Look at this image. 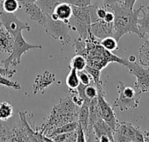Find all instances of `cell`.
<instances>
[{
  "instance_id": "cell-3",
  "label": "cell",
  "mask_w": 149,
  "mask_h": 142,
  "mask_svg": "<svg viewBox=\"0 0 149 142\" xmlns=\"http://www.w3.org/2000/svg\"><path fill=\"white\" fill-rule=\"evenodd\" d=\"M72 7V15L68 20L72 30L77 31L81 39H86L91 34V5L86 7Z\"/></svg>"
},
{
  "instance_id": "cell-1",
  "label": "cell",
  "mask_w": 149,
  "mask_h": 142,
  "mask_svg": "<svg viewBox=\"0 0 149 142\" xmlns=\"http://www.w3.org/2000/svg\"><path fill=\"white\" fill-rule=\"evenodd\" d=\"M73 48L76 55H81L86 58L88 66L100 70L104 69L112 62L123 66L125 61V58H121L106 49L100 44V40L97 39L92 33L86 39H81L80 37L76 39Z\"/></svg>"
},
{
  "instance_id": "cell-9",
  "label": "cell",
  "mask_w": 149,
  "mask_h": 142,
  "mask_svg": "<svg viewBox=\"0 0 149 142\" xmlns=\"http://www.w3.org/2000/svg\"><path fill=\"white\" fill-rule=\"evenodd\" d=\"M98 89L97 95V102H98V110L100 116L113 129L116 128V124L118 120L116 119L115 113L113 110V107L111 106L106 101V93L103 89V84L96 86Z\"/></svg>"
},
{
  "instance_id": "cell-26",
  "label": "cell",
  "mask_w": 149,
  "mask_h": 142,
  "mask_svg": "<svg viewBox=\"0 0 149 142\" xmlns=\"http://www.w3.org/2000/svg\"><path fill=\"white\" fill-rule=\"evenodd\" d=\"M52 141L57 142H77V131L61 134L52 138Z\"/></svg>"
},
{
  "instance_id": "cell-2",
  "label": "cell",
  "mask_w": 149,
  "mask_h": 142,
  "mask_svg": "<svg viewBox=\"0 0 149 142\" xmlns=\"http://www.w3.org/2000/svg\"><path fill=\"white\" fill-rule=\"evenodd\" d=\"M143 8V6H141L136 10H132L122 6L120 3H115L107 8L114 14L113 37H114L118 43L120 38L127 33H134L140 38H143L138 24L139 17Z\"/></svg>"
},
{
  "instance_id": "cell-27",
  "label": "cell",
  "mask_w": 149,
  "mask_h": 142,
  "mask_svg": "<svg viewBox=\"0 0 149 142\" xmlns=\"http://www.w3.org/2000/svg\"><path fill=\"white\" fill-rule=\"evenodd\" d=\"M100 44L107 50L113 52L119 49L118 46V42L116 41V39L113 36H108L106 37L102 40H100Z\"/></svg>"
},
{
  "instance_id": "cell-30",
  "label": "cell",
  "mask_w": 149,
  "mask_h": 142,
  "mask_svg": "<svg viewBox=\"0 0 149 142\" xmlns=\"http://www.w3.org/2000/svg\"><path fill=\"white\" fill-rule=\"evenodd\" d=\"M0 85H2L3 87H7V88H11L16 90H20L22 88V86L20 83H18L17 82L10 81V80L7 79V77L1 75H0Z\"/></svg>"
},
{
  "instance_id": "cell-32",
  "label": "cell",
  "mask_w": 149,
  "mask_h": 142,
  "mask_svg": "<svg viewBox=\"0 0 149 142\" xmlns=\"http://www.w3.org/2000/svg\"><path fill=\"white\" fill-rule=\"evenodd\" d=\"M58 3H66L72 6L86 7L92 4V0H58Z\"/></svg>"
},
{
  "instance_id": "cell-24",
  "label": "cell",
  "mask_w": 149,
  "mask_h": 142,
  "mask_svg": "<svg viewBox=\"0 0 149 142\" xmlns=\"http://www.w3.org/2000/svg\"><path fill=\"white\" fill-rule=\"evenodd\" d=\"M13 116V106L9 102L0 103V121H7Z\"/></svg>"
},
{
  "instance_id": "cell-37",
  "label": "cell",
  "mask_w": 149,
  "mask_h": 142,
  "mask_svg": "<svg viewBox=\"0 0 149 142\" xmlns=\"http://www.w3.org/2000/svg\"><path fill=\"white\" fill-rule=\"evenodd\" d=\"M103 20L105 22H107V23H113V21H114V14H113V12L107 10V14H106Z\"/></svg>"
},
{
  "instance_id": "cell-31",
  "label": "cell",
  "mask_w": 149,
  "mask_h": 142,
  "mask_svg": "<svg viewBox=\"0 0 149 142\" xmlns=\"http://www.w3.org/2000/svg\"><path fill=\"white\" fill-rule=\"evenodd\" d=\"M85 95L89 100H92V99L97 97L98 89H97L95 84L93 83V82L92 83H90L89 85L86 86V88H85Z\"/></svg>"
},
{
  "instance_id": "cell-28",
  "label": "cell",
  "mask_w": 149,
  "mask_h": 142,
  "mask_svg": "<svg viewBox=\"0 0 149 142\" xmlns=\"http://www.w3.org/2000/svg\"><path fill=\"white\" fill-rule=\"evenodd\" d=\"M21 7L17 0H3V10L8 13H14Z\"/></svg>"
},
{
  "instance_id": "cell-44",
  "label": "cell",
  "mask_w": 149,
  "mask_h": 142,
  "mask_svg": "<svg viewBox=\"0 0 149 142\" xmlns=\"http://www.w3.org/2000/svg\"><path fill=\"white\" fill-rule=\"evenodd\" d=\"M147 9H149V4L148 5V7H147Z\"/></svg>"
},
{
  "instance_id": "cell-10",
  "label": "cell",
  "mask_w": 149,
  "mask_h": 142,
  "mask_svg": "<svg viewBox=\"0 0 149 142\" xmlns=\"http://www.w3.org/2000/svg\"><path fill=\"white\" fill-rule=\"evenodd\" d=\"M123 66L129 70L131 75H134L136 77L134 87L140 89L142 93L149 92V69H145L136 62H131L127 59H125Z\"/></svg>"
},
{
  "instance_id": "cell-19",
  "label": "cell",
  "mask_w": 149,
  "mask_h": 142,
  "mask_svg": "<svg viewBox=\"0 0 149 142\" xmlns=\"http://www.w3.org/2000/svg\"><path fill=\"white\" fill-rule=\"evenodd\" d=\"M79 122L78 121H72V122H69L66 123L65 125H62L60 127H58L56 128H54L49 134H48V138L52 139V137H54L55 135L58 134H65V133H70L72 131H75L78 128Z\"/></svg>"
},
{
  "instance_id": "cell-18",
  "label": "cell",
  "mask_w": 149,
  "mask_h": 142,
  "mask_svg": "<svg viewBox=\"0 0 149 142\" xmlns=\"http://www.w3.org/2000/svg\"><path fill=\"white\" fill-rule=\"evenodd\" d=\"M91 100H85L83 104L79 107V115H78V122L81 125L85 132L88 127V120H89V104Z\"/></svg>"
},
{
  "instance_id": "cell-43",
  "label": "cell",
  "mask_w": 149,
  "mask_h": 142,
  "mask_svg": "<svg viewBox=\"0 0 149 142\" xmlns=\"http://www.w3.org/2000/svg\"><path fill=\"white\" fill-rule=\"evenodd\" d=\"M143 133H144V135H145V136H147V137H148L149 138V131H144Z\"/></svg>"
},
{
  "instance_id": "cell-42",
  "label": "cell",
  "mask_w": 149,
  "mask_h": 142,
  "mask_svg": "<svg viewBox=\"0 0 149 142\" xmlns=\"http://www.w3.org/2000/svg\"><path fill=\"white\" fill-rule=\"evenodd\" d=\"M3 0H0V13L3 11Z\"/></svg>"
},
{
  "instance_id": "cell-20",
  "label": "cell",
  "mask_w": 149,
  "mask_h": 142,
  "mask_svg": "<svg viewBox=\"0 0 149 142\" xmlns=\"http://www.w3.org/2000/svg\"><path fill=\"white\" fill-rule=\"evenodd\" d=\"M138 24L143 37L147 33L149 34V9L147 10H144V8L142 9L139 17Z\"/></svg>"
},
{
  "instance_id": "cell-40",
  "label": "cell",
  "mask_w": 149,
  "mask_h": 142,
  "mask_svg": "<svg viewBox=\"0 0 149 142\" xmlns=\"http://www.w3.org/2000/svg\"><path fill=\"white\" fill-rule=\"evenodd\" d=\"M20 4H23V3H35L37 0H17Z\"/></svg>"
},
{
  "instance_id": "cell-35",
  "label": "cell",
  "mask_w": 149,
  "mask_h": 142,
  "mask_svg": "<svg viewBox=\"0 0 149 142\" xmlns=\"http://www.w3.org/2000/svg\"><path fill=\"white\" fill-rule=\"evenodd\" d=\"M16 70L15 69H10L8 68H3L0 66V75H3L7 78H11L15 74H16Z\"/></svg>"
},
{
  "instance_id": "cell-7",
  "label": "cell",
  "mask_w": 149,
  "mask_h": 142,
  "mask_svg": "<svg viewBox=\"0 0 149 142\" xmlns=\"http://www.w3.org/2000/svg\"><path fill=\"white\" fill-rule=\"evenodd\" d=\"M0 141H28L20 120L17 121H0Z\"/></svg>"
},
{
  "instance_id": "cell-29",
  "label": "cell",
  "mask_w": 149,
  "mask_h": 142,
  "mask_svg": "<svg viewBox=\"0 0 149 142\" xmlns=\"http://www.w3.org/2000/svg\"><path fill=\"white\" fill-rule=\"evenodd\" d=\"M85 69L91 75V77L93 79V82L95 84V86H98V85L102 84V81L100 79V77H101V70L97 69H94V68L90 67L88 65H86V67Z\"/></svg>"
},
{
  "instance_id": "cell-4",
  "label": "cell",
  "mask_w": 149,
  "mask_h": 142,
  "mask_svg": "<svg viewBox=\"0 0 149 142\" xmlns=\"http://www.w3.org/2000/svg\"><path fill=\"white\" fill-rule=\"evenodd\" d=\"M119 97L113 102V108H119L120 111L137 108L140 104L142 92L137 88L126 86L123 82H119L117 86Z\"/></svg>"
},
{
  "instance_id": "cell-22",
  "label": "cell",
  "mask_w": 149,
  "mask_h": 142,
  "mask_svg": "<svg viewBox=\"0 0 149 142\" xmlns=\"http://www.w3.org/2000/svg\"><path fill=\"white\" fill-rule=\"evenodd\" d=\"M139 61L143 67H149V38L139 49Z\"/></svg>"
},
{
  "instance_id": "cell-23",
  "label": "cell",
  "mask_w": 149,
  "mask_h": 142,
  "mask_svg": "<svg viewBox=\"0 0 149 142\" xmlns=\"http://www.w3.org/2000/svg\"><path fill=\"white\" fill-rule=\"evenodd\" d=\"M66 85L69 88V90H74L78 88V86L79 85L80 82H79V75H78V71L73 69L71 68L70 72L66 77Z\"/></svg>"
},
{
  "instance_id": "cell-5",
  "label": "cell",
  "mask_w": 149,
  "mask_h": 142,
  "mask_svg": "<svg viewBox=\"0 0 149 142\" xmlns=\"http://www.w3.org/2000/svg\"><path fill=\"white\" fill-rule=\"evenodd\" d=\"M43 27L45 28V32L52 39L58 41L61 44L65 45L71 42L70 30L72 29L68 22L58 19L55 20L51 15H45Z\"/></svg>"
},
{
  "instance_id": "cell-21",
  "label": "cell",
  "mask_w": 149,
  "mask_h": 142,
  "mask_svg": "<svg viewBox=\"0 0 149 142\" xmlns=\"http://www.w3.org/2000/svg\"><path fill=\"white\" fill-rule=\"evenodd\" d=\"M45 15H52L55 7L58 3V0H37L35 2Z\"/></svg>"
},
{
  "instance_id": "cell-34",
  "label": "cell",
  "mask_w": 149,
  "mask_h": 142,
  "mask_svg": "<svg viewBox=\"0 0 149 142\" xmlns=\"http://www.w3.org/2000/svg\"><path fill=\"white\" fill-rule=\"evenodd\" d=\"M76 131H77V141L78 142L86 141L85 130L83 129V128L81 127V125H80V124H79V125H78V128H77Z\"/></svg>"
},
{
  "instance_id": "cell-41",
  "label": "cell",
  "mask_w": 149,
  "mask_h": 142,
  "mask_svg": "<svg viewBox=\"0 0 149 142\" xmlns=\"http://www.w3.org/2000/svg\"><path fill=\"white\" fill-rule=\"evenodd\" d=\"M127 60H128L129 62H136V57H135L134 56H131L128 57Z\"/></svg>"
},
{
  "instance_id": "cell-17",
  "label": "cell",
  "mask_w": 149,
  "mask_h": 142,
  "mask_svg": "<svg viewBox=\"0 0 149 142\" xmlns=\"http://www.w3.org/2000/svg\"><path fill=\"white\" fill-rule=\"evenodd\" d=\"M72 15V5L66 3H58L54 9L53 13L51 15L52 17L55 20L58 19L61 21L68 22L69 18Z\"/></svg>"
},
{
  "instance_id": "cell-16",
  "label": "cell",
  "mask_w": 149,
  "mask_h": 142,
  "mask_svg": "<svg viewBox=\"0 0 149 142\" xmlns=\"http://www.w3.org/2000/svg\"><path fill=\"white\" fill-rule=\"evenodd\" d=\"M14 36L1 25L0 27V53L10 54L14 45Z\"/></svg>"
},
{
  "instance_id": "cell-45",
  "label": "cell",
  "mask_w": 149,
  "mask_h": 142,
  "mask_svg": "<svg viewBox=\"0 0 149 142\" xmlns=\"http://www.w3.org/2000/svg\"><path fill=\"white\" fill-rule=\"evenodd\" d=\"M1 25H2V23H1V22H0V27H1Z\"/></svg>"
},
{
  "instance_id": "cell-25",
  "label": "cell",
  "mask_w": 149,
  "mask_h": 142,
  "mask_svg": "<svg viewBox=\"0 0 149 142\" xmlns=\"http://www.w3.org/2000/svg\"><path fill=\"white\" fill-rule=\"evenodd\" d=\"M87 65L86 58L81 55H75L70 62V68L75 69L77 71H81L86 69Z\"/></svg>"
},
{
  "instance_id": "cell-12",
  "label": "cell",
  "mask_w": 149,
  "mask_h": 142,
  "mask_svg": "<svg viewBox=\"0 0 149 142\" xmlns=\"http://www.w3.org/2000/svg\"><path fill=\"white\" fill-rule=\"evenodd\" d=\"M55 81H56V75L50 71H45L42 74L38 75L34 80L33 86H32L33 94L37 95L38 92L44 94L45 88L51 86Z\"/></svg>"
},
{
  "instance_id": "cell-14",
  "label": "cell",
  "mask_w": 149,
  "mask_h": 142,
  "mask_svg": "<svg viewBox=\"0 0 149 142\" xmlns=\"http://www.w3.org/2000/svg\"><path fill=\"white\" fill-rule=\"evenodd\" d=\"M24 11L30 16V19L37 22L38 24L42 25L45 23V14L40 9V7L36 3H27L21 4Z\"/></svg>"
},
{
  "instance_id": "cell-6",
  "label": "cell",
  "mask_w": 149,
  "mask_h": 142,
  "mask_svg": "<svg viewBox=\"0 0 149 142\" xmlns=\"http://www.w3.org/2000/svg\"><path fill=\"white\" fill-rule=\"evenodd\" d=\"M14 45L11 53L9 55V56L2 61L3 65L5 68H8L10 66H17L21 62V57L26 52L31 50V49H43L42 45L39 44H31L28 43L24 38L23 37L22 32L17 33L14 36Z\"/></svg>"
},
{
  "instance_id": "cell-39",
  "label": "cell",
  "mask_w": 149,
  "mask_h": 142,
  "mask_svg": "<svg viewBox=\"0 0 149 142\" xmlns=\"http://www.w3.org/2000/svg\"><path fill=\"white\" fill-rule=\"evenodd\" d=\"M104 2L103 5L106 7V8H108L115 3H121L123 0H102Z\"/></svg>"
},
{
  "instance_id": "cell-8",
  "label": "cell",
  "mask_w": 149,
  "mask_h": 142,
  "mask_svg": "<svg viewBox=\"0 0 149 142\" xmlns=\"http://www.w3.org/2000/svg\"><path fill=\"white\" fill-rule=\"evenodd\" d=\"M113 138L118 142H144V133L130 122L118 121Z\"/></svg>"
},
{
  "instance_id": "cell-15",
  "label": "cell",
  "mask_w": 149,
  "mask_h": 142,
  "mask_svg": "<svg viewBox=\"0 0 149 142\" xmlns=\"http://www.w3.org/2000/svg\"><path fill=\"white\" fill-rule=\"evenodd\" d=\"M93 133H94V135L97 139V141H99V139L103 135L108 136L111 140V142L114 141V138H113L114 131H113V129L100 116L99 117L96 123L93 125Z\"/></svg>"
},
{
  "instance_id": "cell-13",
  "label": "cell",
  "mask_w": 149,
  "mask_h": 142,
  "mask_svg": "<svg viewBox=\"0 0 149 142\" xmlns=\"http://www.w3.org/2000/svg\"><path fill=\"white\" fill-rule=\"evenodd\" d=\"M91 33L99 40L108 36H113V23H107L104 20H99L91 23Z\"/></svg>"
},
{
  "instance_id": "cell-33",
  "label": "cell",
  "mask_w": 149,
  "mask_h": 142,
  "mask_svg": "<svg viewBox=\"0 0 149 142\" xmlns=\"http://www.w3.org/2000/svg\"><path fill=\"white\" fill-rule=\"evenodd\" d=\"M78 75H79V82L81 84L86 86V85H89L90 83L93 82V79H92L91 75L86 71V69L81 70V71H78Z\"/></svg>"
},
{
  "instance_id": "cell-11",
  "label": "cell",
  "mask_w": 149,
  "mask_h": 142,
  "mask_svg": "<svg viewBox=\"0 0 149 142\" xmlns=\"http://www.w3.org/2000/svg\"><path fill=\"white\" fill-rule=\"evenodd\" d=\"M0 22L7 31H9L13 36L23 30H31V27L28 23L20 21L13 13H8L4 10L0 13Z\"/></svg>"
},
{
  "instance_id": "cell-38",
  "label": "cell",
  "mask_w": 149,
  "mask_h": 142,
  "mask_svg": "<svg viewBox=\"0 0 149 142\" xmlns=\"http://www.w3.org/2000/svg\"><path fill=\"white\" fill-rule=\"evenodd\" d=\"M137 0H123L122 3H120L122 6L126 7V8H128V9H134V3Z\"/></svg>"
},
{
  "instance_id": "cell-36",
  "label": "cell",
  "mask_w": 149,
  "mask_h": 142,
  "mask_svg": "<svg viewBox=\"0 0 149 142\" xmlns=\"http://www.w3.org/2000/svg\"><path fill=\"white\" fill-rule=\"evenodd\" d=\"M107 12V9L102 5V6H97V9H96V14H97V16L99 17L100 20H103Z\"/></svg>"
}]
</instances>
